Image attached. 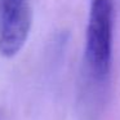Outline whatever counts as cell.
Listing matches in <instances>:
<instances>
[{"label":"cell","mask_w":120,"mask_h":120,"mask_svg":"<svg viewBox=\"0 0 120 120\" xmlns=\"http://www.w3.org/2000/svg\"><path fill=\"white\" fill-rule=\"evenodd\" d=\"M114 48V0H90L85 34V67L90 81L103 85L110 78Z\"/></svg>","instance_id":"1"},{"label":"cell","mask_w":120,"mask_h":120,"mask_svg":"<svg viewBox=\"0 0 120 120\" xmlns=\"http://www.w3.org/2000/svg\"><path fill=\"white\" fill-rule=\"evenodd\" d=\"M31 30L29 0H0V56L12 58L23 48Z\"/></svg>","instance_id":"2"}]
</instances>
